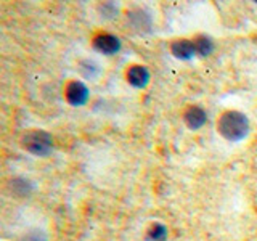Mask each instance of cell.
I'll use <instances>...</instances> for the list:
<instances>
[{
	"instance_id": "6da1fadb",
	"label": "cell",
	"mask_w": 257,
	"mask_h": 241,
	"mask_svg": "<svg viewBox=\"0 0 257 241\" xmlns=\"http://www.w3.org/2000/svg\"><path fill=\"white\" fill-rule=\"evenodd\" d=\"M217 131L227 142L238 143L247 137L249 131H251V124H249V119L244 112L228 109L223 111L220 117L217 119Z\"/></svg>"
},
{
	"instance_id": "5b68a950",
	"label": "cell",
	"mask_w": 257,
	"mask_h": 241,
	"mask_svg": "<svg viewBox=\"0 0 257 241\" xmlns=\"http://www.w3.org/2000/svg\"><path fill=\"white\" fill-rule=\"evenodd\" d=\"M125 79L134 88H145L150 84L151 74L148 68L143 66V64H132L125 72Z\"/></svg>"
},
{
	"instance_id": "ba28073f",
	"label": "cell",
	"mask_w": 257,
	"mask_h": 241,
	"mask_svg": "<svg viewBox=\"0 0 257 241\" xmlns=\"http://www.w3.org/2000/svg\"><path fill=\"white\" fill-rule=\"evenodd\" d=\"M127 23L131 24L132 29L139 32H147L151 28V16L143 10V8H132L127 13Z\"/></svg>"
},
{
	"instance_id": "9a60e30c",
	"label": "cell",
	"mask_w": 257,
	"mask_h": 241,
	"mask_svg": "<svg viewBox=\"0 0 257 241\" xmlns=\"http://www.w3.org/2000/svg\"><path fill=\"white\" fill-rule=\"evenodd\" d=\"M255 4H257V2H255Z\"/></svg>"
},
{
	"instance_id": "8992f818",
	"label": "cell",
	"mask_w": 257,
	"mask_h": 241,
	"mask_svg": "<svg viewBox=\"0 0 257 241\" xmlns=\"http://www.w3.org/2000/svg\"><path fill=\"white\" fill-rule=\"evenodd\" d=\"M171 53L180 61H190L196 56L195 44L191 39H175L171 42Z\"/></svg>"
},
{
	"instance_id": "9c48e42d",
	"label": "cell",
	"mask_w": 257,
	"mask_h": 241,
	"mask_svg": "<svg viewBox=\"0 0 257 241\" xmlns=\"http://www.w3.org/2000/svg\"><path fill=\"white\" fill-rule=\"evenodd\" d=\"M191 40H193V44H195L196 56H201V58H207V56H211L215 50V44L212 37H209L206 34H198Z\"/></svg>"
},
{
	"instance_id": "3957f363",
	"label": "cell",
	"mask_w": 257,
	"mask_h": 241,
	"mask_svg": "<svg viewBox=\"0 0 257 241\" xmlns=\"http://www.w3.org/2000/svg\"><path fill=\"white\" fill-rule=\"evenodd\" d=\"M92 45L96 52L103 53L104 56L116 55L122 48L120 39L114 34H111V32H98V34H95L92 39Z\"/></svg>"
},
{
	"instance_id": "277c9868",
	"label": "cell",
	"mask_w": 257,
	"mask_h": 241,
	"mask_svg": "<svg viewBox=\"0 0 257 241\" xmlns=\"http://www.w3.org/2000/svg\"><path fill=\"white\" fill-rule=\"evenodd\" d=\"M88 96H90V92L82 80H69L64 87V98L71 106H84L88 101Z\"/></svg>"
},
{
	"instance_id": "8fae6325",
	"label": "cell",
	"mask_w": 257,
	"mask_h": 241,
	"mask_svg": "<svg viewBox=\"0 0 257 241\" xmlns=\"http://www.w3.org/2000/svg\"><path fill=\"white\" fill-rule=\"evenodd\" d=\"M79 69H80V74L87 79H96L101 72L100 66L93 60H82L79 63Z\"/></svg>"
},
{
	"instance_id": "52a82bcc",
	"label": "cell",
	"mask_w": 257,
	"mask_h": 241,
	"mask_svg": "<svg viewBox=\"0 0 257 241\" xmlns=\"http://www.w3.org/2000/svg\"><path fill=\"white\" fill-rule=\"evenodd\" d=\"M183 123L190 131H199L207 123V112L196 104H191L183 111Z\"/></svg>"
},
{
	"instance_id": "4fadbf2b",
	"label": "cell",
	"mask_w": 257,
	"mask_h": 241,
	"mask_svg": "<svg viewBox=\"0 0 257 241\" xmlns=\"http://www.w3.org/2000/svg\"><path fill=\"white\" fill-rule=\"evenodd\" d=\"M10 187H12V191L15 193V195L18 196H24V195H29L31 193V183L28 180L24 179H15L10 182Z\"/></svg>"
},
{
	"instance_id": "7a4b0ae2",
	"label": "cell",
	"mask_w": 257,
	"mask_h": 241,
	"mask_svg": "<svg viewBox=\"0 0 257 241\" xmlns=\"http://www.w3.org/2000/svg\"><path fill=\"white\" fill-rule=\"evenodd\" d=\"M21 147L39 158H47L53 151V137L42 129H31L21 139Z\"/></svg>"
},
{
	"instance_id": "5bb4252c",
	"label": "cell",
	"mask_w": 257,
	"mask_h": 241,
	"mask_svg": "<svg viewBox=\"0 0 257 241\" xmlns=\"http://www.w3.org/2000/svg\"><path fill=\"white\" fill-rule=\"evenodd\" d=\"M20 241H48V236L40 228H29L20 236Z\"/></svg>"
},
{
	"instance_id": "30bf717a",
	"label": "cell",
	"mask_w": 257,
	"mask_h": 241,
	"mask_svg": "<svg viewBox=\"0 0 257 241\" xmlns=\"http://www.w3.org/2000/svg\"><path fill=\"white\" fill-rule=\"evenodd\" d=\"M147 241H167V228L159 222L151 223L147 230Z\"/></svg>"
},
{
	"instance_id": "7c38bea8",
	"label": "cell",
	"mask_w": 257,
	"mask_h": 241,
	"mask_svg": "<svg viewBox=\"0 0 257 241\" xmlns=\"http://www.w3.org/2000/svg\"><path fill=\"white\" fill-rule=\"evenodd\" d=\"M96 10H98L103 20H114L119 15V5L114 2H103V4H98Z\"/></svg>"
}]
</instances>
